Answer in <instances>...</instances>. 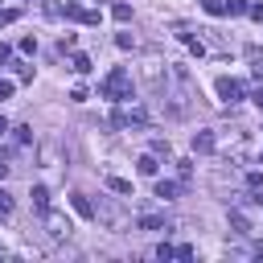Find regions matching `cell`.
I'll return each mask as SVG.
<instances>
[{
  "label": "cell",
  "mask_w": 263,
  "mask_h": 263,
  "mask_svg": "<svg viewBox=\"0 0 263 263\" xmlns=\"http://www.w3.org/2000/svg\"><path fill=\"white\" fill-rule=\"evenodd\" d=\"M99 95L111 99V103H127V99H132V74H127L123 66H115V70L99 82Z\"/></svg>",
  "instance_id": "cell-1"
},
{
  "label": "cell",
  "mask_w": 263,
  "mask_h": 263,
  "mask_svg": "<svg viewBox=\"0 0 263 263\" xmlns=\"http://www.w3.org/2000/svg\"><path fill=\"white\" fill-rule=\"evenodd\" d=\"M111 123H115V127H127V132H132V127L144 132V127H148V111H144V107H119V111L111 115Z\"/></svg>",
  "instance_id": "cell-2"
},
{
  "label": "cell",
  "mask_w": 263,
  "mask_h": 263,
  "mask_svg": "<svg viewBox=\"0 0 263 263\" xmlns=\"http://www.w3.org/2000/svg\"><path fill=\"white\" fill-rule=\"evenodd\" d=\"M41 222H45V234H49L53 242L70 238V230H74V226H70V218H66V214H53V210H45V214H41Z\"/></svg>",
  "instance_id": "cell-3"
},
{
  "label": "cell",
  "mask_w": 263,
  "mask_h": 263,
  "mask_svg": "<svg viewBox=\"0 0 263 263\" xmlns=\"http://www.w3.org/2000/svg\"><path fill=\"white\" fill-rule=\"evenodd\" d=\"M218 99L234 107V103L242 99V82H238V78H230V74H222V78H218Z\"/></svg>",
  "instance_id": "cell-4"
},
{
  "label": "cell",
  "mask_w": 263,
  "mask_h": 263,
  "mask_svg": "<svg viewBox=\"0 0 263 263\" xmlns=\"http://www.w3.org/2000/svg\"><path fill=\"white\" fill-rule=\"evenodd\" d=\"M66 16H70V21H78V25H99V12H95V8H82L78 0H70V4H66Z\"/></svg>",
  "instance_id": "cell-5"
},
{
  "label": "cell",
  "mask_w": 263,
  "mask_h": 263,
  "mask_svg": "<svg viewBox=\"0 0 263 263\" xmlns=\"http://www.w3.org/2000/svg\"><path fill=\"white\" fill-rule=\"evenodd\" d=\"M214 148H218L214 132H193V152H201V156H205V152H214Z\"/></svg>",
  "instance_id": "cell-6"
},
{
  "label": "cell",
  "mask_w": 263,
  "mask_h": 263,
  "mask_svg": "<svg viewBox=\"0 0 263 263\" xmlns=\"http://www.w3.org/2000/svg\"><path fill=\"white\" fill-rule=\"evenodd\" d=\"M181 189H185V185H177V181H156V197H160V201H173Z\"/></svg>",
  "instance_id": "cell-7"
},
{
  "label": "cell",
  "mask_w": 263,
  "mask_h": 263,
  "mask_svg": "<svg viewBox=\"0 0 263 263\" xmlns=\"http://www.w3.org/2000/svg\"><path fill=\"white\" fill-rule=\"evenodd\" d=\"M136 226H140V230H168V222H164L160 214H140Z\"/></svg>",
  "instance_id": "cell-8"
},
{
  "label": "cell",
  "mask_w": 263,
  "mask_h": 263,
  "mask_svg": "<svg viewBox=\"0 0 263 263\" xmlns=\"http://www.w3.org/2000/svg\"><path fill=\"white\" fill-rule=\"evenodd\" d=\"M230 230H234V234H251V218H247L242 210H230Z\"/></svg>",
  "instance_id": "cell-9"
},
{
  "label": "cell",
  "mask_w": 263,
  "mask_h": 263,
  "mask_svg": "<svg viewBox=\"0 0 263 263\" xmlns=\"http://www.w3.org/2000/svg\"><path fill=\"white\" fill-rule=\"evenodd\" d=\"M136 168H140V177H156V168H160V164H156V156H152V152H144V156L136 160Z\"/></svg>",
  "instance_id": "cell-10"
},
{
  "label": "cell",
  "mask_w": 263,
  "mask_h": 263,
  "mask_svg": "<svg viewBox=\"0 0 263 263\" xmlns=\"http://www.w3.org/2000/svg\"><path fill=\"white\" fill-rule=\"evenodd\" d=\"M33 210H37V214L49 210V189H45V185H33Z\"/></svg>",
  "instance_id": "cell-11"
},
{
  "label": "cell",
  "mask_w": 263,
  "mask_h": 263,
  "mask_svg": "<svg viewBox=\"0 0 263 263\" xmlns=\"http://www.w3.org/2000/svg\"><path fill=\"white\" fill-rule=\"evenodd\" d=\"M70 201H74V210H78V214H82V218H95V201H90V197H86V193H74V197H70Z\"/></svg>",
  "instance_id": "cell-12"
},
{
  "label": "cell",
  "mask_w": 263,
  "mask_h": 263,
  "mask_svg": "<svg viewBox=\"0 0 263 263\" xmlns=\"http://www.w3.org/2000/svg\"><path fill=\"white\" fill-rule=\"evenodd\" d=\"M107 189H111V193H123V197H132V181H123V177H107Z\"/></svg>",
  "instance_id": "cell-13"
},
{
  "label": "cell",
  "mask_w": 263,
  "mask_h": 263,
  "mask_svg": "<svg viewBox=\"0 0 263 263\" xmlns=\"http://www.w3.org/2000/svg\"><path fill=\"white\" fill-rule=\"evenodd\" d=\"M111 16H115L119 25H123V21H132V4H127V0H119V4H111Z\"/></svg>",
  "instance_id": "cell-14"
},
{
  "label": "cell",
  "mask_w": 263,
  "mask_h": 263,
  "mask_svg": "<svg viewBox=\"0 0 263 263\" xmlns=\"http://www.w3.org/2000/svg\"><path fill=\"white\" fill-rule=\"evenodd\" d=\"M70 70H74V74H90V58H86V53H74Z\"/></svg>",
  "instance_id": "cell-15"
},
{
  "label": "cell",
  "mask_w": 263,
  "mask_h": 263,
  "mask_svg": "<svg viewBox=\"0 0 263 263\" xmlns=\"http://www.w3.org/2000/svg\"><path fill=\"white\" fill-rule=\"evenodd\" d=\"M12 140H16V148H29V140H33V127H12Z\"/></svg>",
  "instance_id": "cell-16"
},
{
  "label": "cell",
  "mask_w": 263,
  "mask_h": 263,
  "mask_svg": "<svg viewBox=\"0 0 263 263\" xmlns=\"http://www.w3.org/2000/svg\"><path fill=\"white\" fill-rule=\"evenodd\" d=\"M201 8H205L210 16H226V0H201Z\"/></svg>",
  "instance_id": "cell-17"
},
{
  "label": "cell",
  "mask_w": 263,
  "mask_h": 263,
  "mask_svg": "<svg viewBox=\"0 0 263 263\" xmlns=\"http://www.w3.org/2000/svg\"><path fill=\"white\" fill-rule=\"evenodd\" d=\"M247 58H251V66H255V74L263 78V53H259L255 45H247Z\"/></svg>",
  "instance_id": "cell-18"
},
{
  "label": "cell",
  "mask_w": 263,
  "mask_h": 263,
  "mask_svg": "<svg viewBox=\"0 0 263 263\" xmlns=\"http://www.w3.org/2000/svg\"><path fill=\"white\" fill-rule=\"evenodd\" d=\"M41 8H45V16H53V21H58V16H66V8H62V4H58V0H45V4H41Z\"/></svg>",
  "instance_id": "cell-19"
},
{
  "label": "cell",
  "mask_w": 263,
  "mask_h": 263,
  "mask_svg": "<svg viewBox=\"0 0 263 263\" xmlns=\"http://www.w3.org/2000/svg\"><path fill=\"white\" fill-rule=\"evenodd\" d=\"M247 12V0H226V16H242Z\"/></svg>",
  "instance_id": "cell-20"
},
{
  "label": "cell",
  "mask_w": 263,
  "mask_h": 263,
  "mask_svg": "<svg viewBox=\"0 0 263 263\" xmlns=\"http://www.w3.org/2000/svg\"><path fill=\"white\" fill-rule=\"evenodd\" d=\"M177 173H181V185H189V177H193V164H189V160H177Z\"/></svg>",
  "instance_id": "cell-21"
},
{
  "label": "cell",
  "mask_w": 263,
  "mask_h": 263,
  "mask_svg": "<svg viewBox=\"0 0 263 263\" xmlns=\"http://www.w3.org/2000/svg\"><path fill=\"white\" fill-rule=\"evenodd\" d=\"M16 16H21V12H16V8H0V29H4V25H12V21H16Z\"/></svg>",
  "instance_id": "cell-22"
},
{
  "label": "cell",
  "mask_w": 263,
  "mask_h": 263,
  "mask_svg": "<svg viewBox=\"0 0 263 263\" xmlns=\"http://www.w3.org/2000/svg\"><path fill=\"white\" fill-rule=\"evenodd\" d=\"M8 214H12V197L0 189V218H8Z\"/></svg>",
  "instance_id": "cell-23"
},
{
  "label": "cell",
  "mask_w": 263,
  "mask_h": 263,
  "mask_svg": "<svg viewBox=\"0 0 263 263\" xmlns=\"http://www.w3.org/2000/svg\"><path fill=\"white\" fill-rule=\"evenodd\" d=\"M16 49H21V53H33V49H37V37H21V45H16Z\"/></svg>",
  "instance_id": "cell-24"
},
{
  "label": "cell",
  "mask_w": 263,
  "mask_h": 263,
  "mask_svg": "<svg viewBox=\"0 0 263 263\" xmlns=\"http://www.w3.org/2000/svg\"><path fill=\"white\" fill-rule=\"evenodd\" d=\"M152 156H168V140H152Z\"/></svg>",
  "instance_id": "cell-25"
},
{
  "label": "cell",
  "mask_w": 263,
  "mask_h": 263,
  "mask_svg": "<svg viewBox=\"0 0 263 263\" xmlns=\"http://www.w3.org/2000/svg\"><path fill=\"white\" fill-rule=\"evenodd\" d=\"M115 45H119V49H132L136 41H132V33H119V37H115Z\"/></svg>",
  "instance_id": "cell-26"
},
{
  "label": "cell",
  "mask_w": 263,
  "mask_h": 263,
  "mask_svg": "<svg viewBox=\"0 0 263 263\" xmlns=\"http://www.w3.org/2000/svg\"><path fill=\"white\" fill-rule=\"evenodd\" d=\"M16 78L21 82H33V66H16Z\"/></svg>",
  "instance_id": "cell-27"
},
{
  "label": "cell",
  "mask_w": 263,
  "mask_h": 263,
  "mask_svg": "<svg viewBox=\"0 0 263 263\" xmlns=\"http://www.w3.org/2000/svg\"><path fill=\"white\" fill-rule=\"evenodd\" d=\"M173 255H177V251H173L168 242H160V247H156V259H173Z\"/></svg>",
  "instance_id": "cell-28"
},
{
  "label": "cell",
  "mask_w": 263,
  "mask_h": 263,
  "mask_svg": "<svg viewBox=\"0 0 263 263\" xmlns=\"http://www.w3.org/2000/svg\"><path fill=\"white\" fill-rule=\"evenodd\" d=\"M247 12H251V16L259 21V25H263V4H247Z\"/></svg>",
  "instance_id": "cell-29"
},
{
  "label": "cell",
  "mask_w": 263,
  "mask_h": 263,
  "mask_svg": "<svg viewBox=\"0 0 263 263\" xmlns=\"http://www.w3.org/2000/svg\"><path fill=\"white\" fill-rule=\"evenodd\" d=\"M8 95H12V82H8V78H0V99H8Z\"/></svg>",
  "instance_id": "cell-30"
},
{
  "label": "cell",
  "mask_w": 263,
  "mask_h": 263,
  "mask_svg": "<svg viewBox=\"0 0 263 263\" xmlns=\"http://www.w3.org/2000/svg\"><path fill=\"white\" fill-rule=\"evenodd\" d=\"M8 58H12V49H8V45H4V41H0V66H4V62H8Z\"/></svg>",
  "instance_id": "cell-31"
},
{
  "label": "cell",
  "mask_w": 263,
  "mask_h": 263,
  "mask_svg": "<svg viewBox=\"0 0 263 263\" xmlns=\"http://www.w3.org/2000/svg\"><path fill=\"white\" fill-rule=\"evenodd\" d=\"M255 107H259V111H263V90H255Z\"/></svg>",
  "instance_id": "cell-32"
},
{
  "label": "cell",
  "mask_w": 263,
  "mask_h": 263,
  "mask_svg": "<svg viewBox=\"0 0 263 263\" xmlns=\"http://www.w3.org/2000/svg\"><path fill=\"white\" fill-rule=\"evenodd\" d=\"M4 177H8V164H4V160H0V181H4Z\"/></svg>",
  "instance_id": "cell-33"
},
{
  "label": "cell",
  "mask_w": 263,
  "mask_h": 263,
  "mask_svg": "<svg viewBox=\"0 0 263 263\" xmlns=\"http://www.w3.org/2000/svg\"><path fill=\"white\" fill-rule=\"evenodd\" d=\"M4 132H8V119H4V115H0V136H4Z\"/></svg>",
  "instance_id": "cell-34"
},
{
  "label": "cell",
  "mask_w": 263,
  "mask_h": 263,
  "mask_svg": "<svg viewBox=\"0 0 263 263\" xmlns=\"http://www.w3.org/2000/svg\"><path fill=\"white\" fill-rule=\"evenodd\" d=\"M259 255H263V247H259Z\"/></svg>",
  "instance_id": "cell-35"
}]
</instances>
